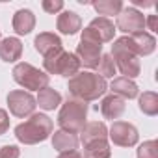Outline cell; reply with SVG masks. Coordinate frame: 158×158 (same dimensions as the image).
Wrapping results in <instances>:
<instances>
[{"label": "cell", "instance_id": "cell-1", "mask_svg": "<svg viewBox=\"0 0 158 158\" xmlns=\"http://www.w3.org/2000/svg\"><path fill=\"white\" fill-rule=\"evenodd\" d=\"M67 89L76 101L91 102L101 99L108 91V84L97 73H76L73 78H69Z\"/></svg>", "mask_w": 158, "mask_h": 158}, {"label": "cell", "instance_id": "cell-2", "mask_svg": "<svg viewBox=\"0 0 158 158\" xmlns=\"http://www.w3.org/2000/svg\"><path fill=\"white\" fill-rule=\"evenodd\" d=\"M54 130V123L45 114H32L30 119L15 127V138L24 145H35L45 141Z\"/></svg>", "mask_w": 158, "mask_h": 158}, {"label": "cell", "instance_id": "cell-3", "mask_svg": "<svg viewBox=\"0 0 158 158\" xmlns=\"http://www.w3.org/2000/svg\"><path fill=\"white\" fill-rule=\"evenodd\" d=\"M115 61V69L121 71V74H125V78H136L141 73V65L138 56L132 52L130 45H128V35H123L119 39L114 41L112 45V54H110Z\"/></svg>", "mask_w": 158, "mask_h": 158}, {"label": "cell", "instance_id": "cell-4", "mask_svg": "<svg viewBox=\"0 0 158 158\" xmlns=\"http://www.w3.org/2000/svg\"><path fill=\"white\" fill-rule=\"evenodd\" d=\"M86 119H88V102L76 99L67 101L58 114V123L61 130L71 134H80V130L86 125Z\"/></svg>", "mask_w": 158, "mask_h": 158}, {"label": "cell", "instance_id": "cell-5", "mask_svg": "<svg viewBox=\"0 0 158 158\" xmlns=\"http://www.w3.org/2000/svg\"><path fill=\"white\" fill-rule=\"evenodd\" d=\"M13 80L23 86L24 89H30V91H41L48 86L50 82V76L45 73V71H39L37 67H34L32 63H26V61H21L13 67Z\"/></svg>", "mask_w": 158, "mask_h": 158}, {"label": "cell", "instance_id": "cell-6", "mask_svg": "<svg viewBox=\"0 0 158 158\" xmlns=\"http://www.w3.org/2000/svg\"><path fill=\"white\" fill-rule=\"evenodd\" d=\"M74 56L78 58L80 65L88 67V69H95L101 61V56H102V43L99 41V37L86 26L84 32H82V37H80V43L76 47V52Z\"/></svg>", "mask_w": 158, "mask_h": 158}, {"label": "cell", "instance_id": "cell-7", "mask_svg": "<svg viewBox=\"0 0 158 158\" xmlns=\"http://www.w3.org/2000/svg\"><path fill=\"white\" fill-rule=\"evenodd\" d=\"M43 67H45V73L48 76L58 74V76L73 78L76 73H80V61H78V58L71 52H65V50H60V52L45 58Z\"/></svg>", "mask_w": 158, "mask_h": 158}, {"label": "cell", "instance_id": "cell-8", "mask_svg": "<svg viewBox=\"0 0 158 158\" xmlns=\"http://www.w3.org/2000/svg\"><path fill=\"white\" fill-rule=\"evenodd\" d=\"M8 106H10V112L19 117V119H26L30 117L34 112H35V97L30 93V91H23V89H15V91H10L8 97Z\"/></svg>", "mask_w": 158, "mask_h": 158}, {"label": "cell", "instance_id": "cell-9", "mask_svg": "<svg viewBox=\"0 0 158 158\" xmlns=\"http://www.w3.org/2000/svg\"><path fill=\"white\" fill-rule=\"evenodd\" d=\"M108 138L114 141V145L119 147H134L139 139L138 128L132 123L127 121H114L112 127L108 128Z\"/></svg>", "mask_w": 158, "mask_h": 158}, {"label": "cell", "instance_id": "cell-10", "mask_svg": "<svg viewBox=\"0 0 158 158\" xmlns=\"http://www.w3.org/2000/svg\"><path fill=\"white\" fill-rule=\"evenodd\" d=\"M117 30L128 35L141 34L145 30V15L136 8H123L121 13L117 15Z\"/></svg>", "mask_w": 158, "mask_h": 158}, {"label": "cell", "instance_id": "cell-11", "mask_svg": "<svg viewBox=\"0 0 158 158\" xmlns=\"http://www.w3.org/2000/svg\"><path fill=\"white\" fill-rule=\"evenodd\" d=\"M34 47H35V50H37L43 58H48V56H52V54L63 50L61 39H60L56 34H52V32H41V34L34 39Z\"/></svg>", "mask_w": 158, "mask_h": 158}, {"label": "cell", "instance_id": "cell-12", "mask_svg": "<svg viewBox=\"0 0 158 158\" xmlns=\"http://www.w3.org/2000/svg\"><path fill=\"white\" fill-rule=\"evenodd\" d=\"M128 45L132 48V52L141 58V56H149L154 52L156 48V39L152 34L149 32H141V34H136V35H128Z\"/></svg>", "mask_w": 158, "mask_h": 158}, {"label": "cell", "instance_id": "cell-13", "mask_svg": "<svg viewBox=\"0 0 158 158\" xmlns=\"http://www.w3.org/2000/svg\"><path fill=\"white\" fill-rule=\"evenodd\" d=\"M56 28L65 35H74V34H78L82 30V19H80L78 13L65 10V11L60 13L58 21H56Z\"/></svg>", "mask_w": 158, "mask_h": 158}, {"label": "cell", "instance_id": "cell-14", "mask_svg": "<svg viewBox=\"0 0 158 158\" xmlns=\"http://www.w3.org/2000/svg\"><path fill=\"white\" fill-rule=\"evenodd\" d=\"M101 139H108V127L102 121H91L86 123L84 128L80 130V141L84 145H89L93 141H101Z\"/></svg>", "mask_w": 158, "mask_h": 158}, {"label": "cell", "instance_id": "cell-15", "mask_svg": "<svg viewBox=\"0 0 158 158\" xmlns=\"http://www.w3.org/2000/svg\"><path fill=\"white\" fill-rule=\"evenodd\" d=\"M110 89H112V95H117L121 97L123 101L125 99H136L138 93H139V88L134 80L130 78H125V76H119V78H114L112 84H110Z\"/></svg>", "mask_w": 158, "mask_h": 158}, {"label": "cell", "instance_id": "cell-16", "mask_svg": "<svg viewBox=\"0 0 158 158\" xmlns=\"http://www.w3.org/2000/svg\"><path fill=\"white\" fill-rule=\"evenodd\" d=\"M23 56V43L19 37H6L0 41V60L6 63H13Z\"/></svg>", "mask_w": 158, "mask_h": 158}, {"label": "cell", "instance_id": "cell-17", "mask_svg": "<svg viewBox=\"0 0 158 158\" xmlns=\"http://www.w3.org/2000/svg\"><path fill=\"white\" fill-rule=\"evenodd\" d=\"M125 110H127V104L117 95H108L101 102V114L104 115V119H112V121L119 119L125 114Z\"/></svg>", "mask_w": 158, "mask_h": 158}, {"label": "cell", "instance_id": "cell-18", "mask_svg": "<svg viewBox=\"0 0 158 158\" xmlns=\"http://www.w3.org/2000/svg\"><path fill=\"white\" fill-rule=\"evenodd\" d=\"M88 28L99 37L101 43L112 41V39H114V34H115V24H114L108 17H97V19H93V21L88 24Z\"/></svg>", "mask_w": 158, "mask_h": 158}, {"label": "cell", "instance_id": "cell-19", "mask_svg": "<svg viewBox=\"0 0 158 158\" xmlns=\"http://www.w3.org/2000/svg\"><path fill=\"white\" fill-rule=\"evenodd\" d=\"M78 136L76 134H71V132H65V130H56L52 134V147L60 152H65V151H76L78 147Z\"/></svg>", "mask_w": 158, "mask_h": 158}, {"label": "cell", "instance_id": "cell-20", "mask_svg": "<svg viewBox=\"0 0 158 158\" xmlns=\"http://www.w3.org/2000/svg\"><path fill=\"white\" fill-rule=\"evenodd\" d=\"M35 26V15L30 10H19L13 15V30L19 35H26Z\"/></svg>", "mask_w": 158, "mask_h": 158}, {"label": "cell", "instance_id": "cell-21", "mask_svg": "<svg viewBox=\"0 0 158 158\" xmlns=\"http://www.w3.org/2000/svg\"><path fill=\"white\" fill-rule=\"evenodd\" d=\"M35 104H39V108H43V110H54V108H58L60 104H61V95L56 91V89H52V88H45V89H41V91H37V99H35Z\"/></svg>", "mask_w": 158, "mask_h": 158}, {"label": "cell", "instance_id": "cell-22", "mask_svg": "<svg viewBox=\"0 0 158 158\" xmlns=\"http://www.w3.org/2000/svg\"><path fill=\"white\" fill-rule=\"evenodd\" d=\"M110 156H112V149H110L108 139L84 145V158H110Z\"/></svg>", "mask_w": 158, "mask_h": 158}, {"label": "cell", "instance_id": "cell-23", "mask_svg": "<svg viewBox=\"0 0 158 158\" xmlns=\"http://www.w3.org/2000/svg\"><path fill=\"white\" fill-rule=\"evenodd\" d=\"M138 106L139 110L145 114V115H156L158 114V95L154 91H143L139 95V101H138Z\"/></svg>", "mask_w": 158, "mask_h": 158}, {"label": "cell", "instance_id": "cell-24", "mask_svg": "<svg viewBox=\"0 0 158 158\" xmlns=\"http://www.w3.org/2000/svg\"><path fill=\"white\" fill-rule=\"evenodd\" d=\"M91 6L102 17H106V15H119L121 10H123L121 0H99V2H91Z\"/></svg>", "mask_w": 158, "mask_h": 158}, {"label": "cell", "instance_id": "cell-25", "mask_svg": "<svg viewBox=\"0 0 158 158\" xmlns=\"http://www.w3.org/2000/svg\"><path fill=\"white\" fill-rule=\"evenodd\" d=\"M97 69H99L97 74L102 76L104 80H106V78H114V74L117 73V69H115V61H114V58H112L110 54H102V56H101V61H99Z\"/></svg>", "mask_w": 158, "mask_h": 158}, {"label": "cell", "instance_id": "cell-26", "mask_svg": "<svg viewBox=\"0 0 158 158\" xmlns=\"http://www.w3.org/2000/svg\"><path fill=\"white\" fill-rule=\"evenodd\" d=\"M136 156H138V158H158V141H156V139L143 141V143L138 147Z\"/></svg>", "mask_w": 158, "mask_h": 158}, {"label": "cell", "instance_id": "cell-27", "mask_svg": "<svg viewBox=\"0 0 158 158\" xmlns=\"http://www.w3.org/2000/svg\"><path fill=\"white\" fill-rule=\"evenodd\" d=\"M43 10L47 11V13H50V15H54V13H58V11H61L63 10V2L61 0H43Z\"/></svg>", "mask_w": 158, "mask_h": 158}, {"label": "cell", "instance_id": "cell-28", "mask_svg": "<svg viewBox=\"0 0 158 158\" xmlns=\"http://www.w3.org/2000/svg\"><path fill=\"white\" fill-rule=\"evenodd\" d=\"M21 149L17 145H4L0 147V158H19Z\"/></svg>", "mask_w": 158, "mask_h": 158}, {"label": "cell", "instance_id": "cell-29", "mask_svg": "<svg viewBox=\"0 0 158 158\" xmlns=\"http://www.w3.org/2000/svg\"><path fill=\"white\" fill-rule=\"evenodd\" d=\"M8 128H10V115L4 108H0V136L6 134Z\"/></svg>", "mask_w": 158, "mask_h": 158}, {"label": "cell", "instance_id": "cell-30", "mask_svg": "<svg viewBox=\"0 0 158 158\" xmlns=\"http://www.w3.org/2000/svg\"><path fill=\"white\" fill-rule=\"evenodd\" d=\"M145 26H147L151 32H158V21H156V15H149V17H145Z\"/></svg>", "mask_w": 158, "mask_h": 158}, {"label": "cell", "instance_id": "cell-31", "mask_svg": "<svg viewBox=\"0 0 158 158\" xmlns=\"http://www.w3.org/2000/svg\"><path fill=\"white\" fill-rule=\"evenodd\" d=\"M58 158H84L78 151H65V152H60Z\"/></svg>", "mask_w": 158, "mask_h": 158}, {"label": "cell", "instance_id": "cell-32", "mask_svg": "<svg viewBox=\"0 0 158 158\" xmlns=\"http://www.w3.org/2000/svg\"><path fill=\"white\" fill-rule=\"evenodd\" d=\"M0 35H2V32H0Z\"/></svg>", "mask_w": 158, "mask_h": 158}]
</instances>
